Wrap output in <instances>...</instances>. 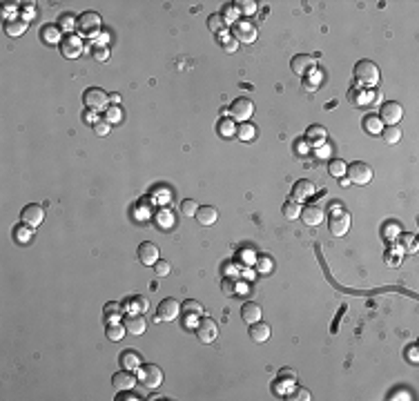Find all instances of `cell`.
Instances as JSON below:
<instances>
[{
    "instance_id": "cell-3",
    "label": "cell",
    "mask_w": 419,
    "mask_h": 401,
    "mask_svg": "<svg viewBox=\"0 0 419 401\" xmlns=\"http://www.w3.org/2000/svg\"><path fill=\"white\" fill-rule=\"evenodd\" d=\"M223 114H227V116L234 118V121L247 123V121H250V116L254 114V103H252L250 98L241 96V98H236L234 103L230 105V109H223Z\"/></svg>"
},
{
    "instance_id": "cell-37",
    "label": "cell",
    "mask_w": 419,
    "mask_h": 401,
    "mask_svg": "<svg viewBox=\"0 0 419 401\" xmlns=\"http://www.w3.org/2000/svg\"><path fill=\"white\" fill-rule=\"evenodd\" d=\"M236 136H239L241 141H252V138L256 136V127L252 125V123H241V125L236 127Z\"/></svg>"
},
{
    "instance_id": "cell-50",
    "label": "cell",
    "mask_w": 419,
    "mask_h": 401,
    "mask_svg": "<svg viewBox=\"0 0 419 401\" xmlns=\"http://www.w3.org/2000/svg\"><path fill=\"white\" fill-rule=\"evenodd\" d=\"M94 132L98 134V136H107L109 134V123L105 121V123H96V125H94Z\"/></svg>"
},
{
    "instance_id": "cell-53",
    "label": "cell",
    "mask_w": 419,
    "mask_h": 401,
    "mask_svg": "<svg viewBox=\"0 0 419 401\" xmlns=\"http://www.w3.org/2000/svg\"><path fill=\"white\" fill-rule=\"evenodd\" d=\"M390 399H413V397H411V393H408V390H406V393L402 390V393H395Z\"/></svg>"
},
{
    "instance_id": "cell-31",
    "label": "cell",
    "mask_w": 419,
    "mask_h": 401,
    "mask_svg": "<svg viewBox=\"0 0 419 401\" xmlns=\"http://www.w3.org/2000/svg\"><path fill=\"white\" fill-rule=\"evenodd\" d=\"M31 236H34V227L25 225V223L18 225V227H13V238H16L18 243H29Z\"/></svg>"
},
{
    "instance_id": "cell-6",
    "label": "cell",
    "mask_w": 419,
    "mask_h": 401,
    "mask_svg": "<svg viewBox=\"0 0 419 401\" xmlns=\"http://www.w3.org/2000/svg\"><path fill=\"white\" fill-rule=\"evenodd\" d=\"M348 181L355 185H368L373 181V167L364 161H355L352 165H348Z\"/></svg>"
},
{
    "instance_id": "cell-35",
    "label": "cell",
    "mask_w": 419,
    "mask_h": 401,
    "mask_svg": "<svg viewBox=\"0 0 419 401\" xmlns=\"http://www.w3.org/2000/svg\"><path fill=\"white\" fill-rule=\"evenodd\" d=\"M232 7H234L239 13H243V16H252V13L256 11L254 0H236V2H232Z\"/></svg>"
},
{
    "instance_id": "cell-5",
    "label": "cell",
    "mask_w": 419,
    "mask_h": 401,
    "mask_svg": "<svg viewBox=\"0 0 419 401\" xmlns=\"http://www.w3.org/2000/svg\"><path fill=\"white\" fill-rule=\"evenodd\" d=\"M83 103H85V107L94 109V112H105L109 105V94L103 92L101 87H89V89H85V94H83Z\"/></svg>"
},
{
    "instance_id": "cell-20",
    "label": "cell",
    "mask_w": 419,
    "mask_h": 401,
    "mask_svg": "<svg viewBox=\"0 0 419 401\" xmlns=\"http://www.w3.org/2000/svg\"><path fill=\"white\" fill-rule=\"evenodd\" d=\"M197 218L201 225H214L216 223V218H218V212H216V207H212V205H199V212H197Z\"/></svg>"
},
{
    "instance_id": "cell-39",
    "label": "cell",
    "mask_w": 419,
    "mask_h": 401,
    "mask_svg": "<svg viewBox=\"0 0 419 401\" xmlns=\"http://www.w3.org/2000/svg\"><path fill=\"white\" fill-rule=\"evenodd\" d=\"M183 312H190V314H203V305L201 301H194V299H188L183 305H181Z\"/></svg>"
},
{
    "instance_id": "cell-14",
    "label": "cell",
    "mask_w": 419,
    "mask_h": 401,
    "mask_svg": "<svg viewBox=\"0 0 419 401\" xmlns=\"http://www.w3.org/2000/svg\"><path fill=\"white\" fill-rule=\"evenodd\" d=\"M317 67V58L310 54H297L292 60H290V69L297 76H306L308 71H312Z\"/></svg>"
},
{
    "instance_id": "cell-21",
    "label": "cell",
    "mask_w": 419,
    "mask_h": 401,
    "mask_svg": "<svg viewBox=\"0 0 419 401\" xmlns=\"http://www.w3.org/2000/svg\"><path fill=\"white\" fill-rule=\"evenodd\" d=\"M241 319H243L247 326L261 321V305L259 303H252V301L243 303V308H241Z\"/></svg>"
},
{
    "instance_id": "cell-26",
    "label": "cell",
    "mask_w": 419,
    "mask_h": 401,
    "mask_svg": "<svg viewBox=\"0 0 419 401\" xmlns=\"http://www.w3.org/2000/svg\"><path fill=\"white\" fill-rule=\"evenodd\" d=\"M125 323L121 321H109V326L105 328V337L109 339V341H121L123 337H125Z\"/></svg>"
},
{
    "instance_id": "cell-33",
    "label": "cell",
    "mask_w": 419,
    "mask_h": 401,
    "mask_svg": "<svg viewBox=\"0 0 419 401\" xmlns=\"http://www.w3.org/2000/svg\"><path fill=\"white\" fill-rule=\"evenodd\" d=\"M382 138L388 143V145H395V143H399V138H402V130H399L397 125L384 127V130H382Z\"/></svg>"
},
{
    "instance_id": "cell-8",
    "label": "cell",
    "mask_w": 419,
    "mask_h": 401,
    "mask_svg": "<svg viewBox=\"0 0 419 401\" xmlns=\"http://www.w3.org/2000/svg\"><path fill=\"white\" fill-rule=\"evenodd\" d=\"M232 38H234L236 42H245V45H250V42L256 40V27L252 25V22H247L245 18L234 20V22H232Z\"/></svg>"
},
{
    "instance_id": "cell-24",
    "label": "cell",
    "mask_w": 419,
    "mask_h": 401,
    "mask_svg": "<svg viewBox=\"0 0 419 401\" xmlns=\"http://www.w3.org/2000/svg\"><path fill=\"white\" fill-rule=\"evenodd\" d=\"M123 323H125V330L130 334H136V337L147 330V323H145V319H143L141 314H130Z\"/></svg>"
},
{
    "instance_id": "cell-12",
    "label": "cell",
    "mask_w": 419,
    "mask_h": 401,
    "mask_svg": "<svg viewBox=\"0 0 419 401\" xmlns=\"http://www.w3.org/2000/svg\"><path fill=\"white\" fill-rule=\"evenodd\" d=\"M83 49H85V45H83V40H80V36L69 33V36H65L63 40H60V54L69 60L78 58V56L83 54Z\"/></svg>"
},
{
    "instance_id": "cell-9",
    "label": "cell",
    "mask_w": 419,
    "mask_h": 401,
    "mask_svg": "<svg viewBox=\"0 0 419 401\" xmlns=\"http://www.w3.org/2000/svg\"><path fill=\"white\" fill-rule=\"evenodd\" d=\"M402 116H404V107L399 103H395V100H388V103H384L382 109H379V121L384 123V127L397 125V123L402 121Z\"/></svg>"
},
{
    "instance_id": "cell-48",
    "label": "cell",
    "mask_w": 419,
    "mask_h": 401,
    "mask_svg": "<svg viewBox=\"0 0 419 401\" xmlns=\"http://www.w3.org/2000/svg\"><path fill=\"white\" fill-rule=\"evenodd\" d=\"M94 58H96L98 63H107V60H109V49H107V47H96V49H94Z\"/></svg>"
},
{
    "instance_id": "cell-52",
    "label": "cell",
    "mask_w": 419,
    "mask_h": 401,
    "mask_svg": "<svg viewBox=\"0 0 419 401\" xmlns=\"http://www.w3.org/2000/svg\"><path fill=\"white\" fill-rule=\"evenodd\" d=\"M308 145H310V143H308V141H297V152H301V154H306V152H310V150H308Z\"/></svg>"
},
{
    "instance_id": "cell-1",
    "label": "cell",
    "mask_w": 419,
    "mask_h": 401,
    "mask_svg": "<svg viewBox=\"0 0 419 401\" xmlns=\"http://www.w3.org/2000/svg\"><path fill=\"white\" fill-rule=\"evenodd\" d=\"M355 80L361 87H375L379 83V67L373 60H359L355 65Z\"/></svg>"
},
{
    "instance_id": "cell-17",
    "label": "cell",
    "mask_w": 419,
    "mask_h": 401,
    "mask_svg": "<svg viewBox=\"0 0 419 401\" xmlns=\"http://www.w3.org/2000/svg\"><path fill=\"white\" fill-rule=\"evenodd\" d=\"M301 221L306 223L308 227L321 225V221H323V209L319 207V205H306V207H301Z\"/></svg>"
},
{
    "instance_id": "cell-34",
    "label": "cell",
    "mask_w": 419,
    "mask_h": 401,
    "mask_svg": "<svg viewBox=\"0 0 419 401\" xmlns=\"http://www.w3.org/2000/svg\"><path fill=\"white\" fill-rule=\"evenodd\" d=\"M121 314H123L121 303H116V301H109V303L105 305V317H107V321H121Z\"/></svg>"
},
{
    "instance_id": "cell-59",
    "label": "cell",
    "mask_w": 419,
    "mask_h": 401,
    "mask_svg": "<svg viewBox=\"0 0 419 401\" xmlns=\"http://www.w3.org/2000/svg\"><path fill=\"white\" fill-rule=\"evenodd\" d=\"M123 399H125V401H134L136 397H134V395H130V390H127V393H125V397H123Z\"/></svg>"
},
{
    "instance_id": "cell-36",
    "label": "cell",
    "mask_w": 419,
    "mask_h": 401,
    "mask_svg": "<svg viewBox=\"0 0 419 401\" xmlns=\"http://www.w3.org/2000/svg\"><path fill=\"white\" fill-rule=\"evenodd\" d=\"M208 27H210V31L221 33V31L227 27V22H225V18H223V13H212V16L208 18Z\"/></svg>"
},
{
    "instance_id": "cell-45",
    "label": "cell",
    "mask_w": 419,
    "mask_h": 401,
    "mask_svg": "<svg viewBox=\"0 0 419 401\" xmlns=\"http://www.w3.org/2000/svg\"><path fill=\"white\" fill-rule=\"evenodd\" d=\"M308 138H310V141H314V138L323 141V138H326V130H323L321 125H312L310 130H308Z\"/></svg>"
},
{
    "instance_id": "cell-46",
    "label": "cell",
    "mask_w": 419,
    "mask_h": 401,
    "mask_svg": "<svg viewBox=\"0 0 419 401\" xmlns=\"http://www.w3.org/2000/svg\"><path fill=\"white\" fill-rule=\"evenodd\" d=\"M105 116H107V123H116V121H121V109L116 107V105H112V107H107L105 109Z\"/></svg>"
},
{
    "instance_id": "cell-19",
    "label": "cell",
    "mask_w": 419,
    "mask_h": 401,
    "mask_svg": "<svg viewBox=\"0 0 419 401\" xmlns=\"http://www.w3.org/2000/svg\"><path fill=\"white\" fill-rule=\"evenodd\" d=\"M270 334H272V330H270V326L263 321H256L250 326V339L254 343H265L270 339Z\"/></svg>"
},
{
    "instance_id": "cell-11",
    "label": "cell",
    "mask_w": 419,
    "mask_h": 401,
    "mask_svg": "<svg viewBox=\"0 0 419 401\" xmlns=\"http://www.w3.org/2000/svg\"><path fill=\"white\" fill-rule=\"evenodd\" d=\"M328 227L335 236H346L350 230V214H346L344 209H337L332 212V216L328 218Z\"/></svg>"
},
{
    "instance_id": "cell-29",
    "label": "cell",
    "mask_w": 419,
    "mask_h": 401,
    "mask_svg": "<svg viewBox=\"0 0 419 401\" xmlns=\"http://www.w3.org/2000/svg\"><path fill=\"white\" fill-rule=\"evenodd\" d=\"M40 38L47 42V45L63 40V38H60V29H58V27H49V25H45V27L40 29Z\"/></svg>"
},
{
    "instance_id": "cell-27",
    "label": "cell",
    "mask_w": 419,
    "mask_h": 401,
    "mask_svg": "<svg viewBox=\"0 0 419 401\" xmlns=\"http://www.w3.org/2000/svg\"><path fill=\"white\" fill-rule=\"evenodd\" d=\"M283 216L288 218V221H297L299 216H301V205H299V200H285L283 203Z\"/></svg>"
},
{
    "instance_id": "cell-43",
    "label": "cell",
    "mask_w": 419,
    "mask_h": 401,
    "mask_svg": "<svg viewBox=\"0 0 419 401\" xmlns=\"http://www.w3.org/2000/svg\"><path fill=\"white\" fill-rule=\"evenodd\" d=\"M218 42H221V45L225 47L227 51H234L236 47H239V42L232 40V36H230V33H225V31H221V36H218Z\"/></svg>"
},
{
    "instance_id": "cell-22",
    "label": "cell",
    "mask_w": 419,
    "mask_h": 401,
    "mask_svg": "<svg viewBox=\"0 0 419 401\" xmlns=\"http://www.w3.org/2000/svg\"><path fill=\"white\" fill-rule=\"evenodd\" d=\"M314 194V183L312 181H299V183H294V188H292V199L294 200H299L301 203L303 199H310Z\"/></svg>"
},
{
    "instance_id": "cell-30",
    "label": "cell",
    "mask_w": 419,
    "mask_h": 401,
    "mask_svg": "<svg viewBox=\"0 0 419 401\" xmlns=\"http://www.w3.org/2000/svg\"><path fill=\"white\" fill-rule=\"evenodd\" d=\"M364 130L368 132V134H382L384 123L379 121V116H373V114H368V116L364 118Z\"/></svg>"
},
{
    "instance_id": "cell-54",
    "label": "cell",
    "mask_w": 419,
    "mask_h": 401,
    "mask_svg": "<svg viewBox=\"0 0 419 401\" xmlns=\"http://www.w3.org/2000/svg\"><path fill=\"white\" fill-rule=\"evenodd\" d=\"M408 357H411L413 364H417V346H413L411 350H408Z\"/></svg>"
},
{
    "instance_id": "cell-51",
    "label": "cell",
    "mask_w": 419,
    "mask_h": 401,
    "mask_svg": "<svg viewBox=\"0 0 419 401\" xmlns=\"http://www.w3.org/2000/svg\"><path fill=\"white\" fill-rule=\"evenodd\" d=\"M194 317H197V314H190V312H185V326H188V328H197V323H199V321H197V319H194Z\"/></svg>"
},
{
    "instance_id": "cell-18",
    "label": "cell",
    "mask_w": 419,
    "mask_h": 401,
    "mask_svg": "<svg viewBox=\"0 0 419 401\" xmlns=\"http://www.w3.org/2000/svg\"><path fill=\"white\" fill-rule=\"evenodd\" d=\"M323 80H326L323 78V71L319 69V67H314L312 71H308V74L303 76L301 83H303V89H306V92H317V89L323 85Z\"/></svg>"
},
{
    "instance_id": "cell-7",
    "label": "cell",
    "mask_w": 419,
    "mask_h": 401,
    "mask_svg": "<svg viewBox=\"0 0 419 401\" xmlns=\"http://www.w3.org/2000/svg\"><path fill=\"white\" fill-rule=\"evenodd\" d=\"M194 332H197V339L201 343H214L218 337V326L214 319L210 317H201L197 323V328H194Z\"/></svg>"
},
{
    "instance_id": "cell-16",
    "label": "cell",
    "mask_w": 419,
    "mask_h": 401,
    "mask_svg": "<svg viewBox=\"0 0 419 401\" xmlns=\"http://www.w3.org/2000/svg\"><path fill=\"white\" fill-rule=\"evenodd\" d=\"M112 386L116 393H127L136 386V377L132 375V370H123V372H116L112 377Z\"/></svg>"
},
{
    "instance_id": "cell-47",
    "label": "cell",
    "mask_w": 419,
    "mask_h": 401,
    "mask_svg": "<svg viewBox=\"0 0 419 401\" xmlns=\"http://www.w3.org/2000/svg\"><path fill=\"white\" fill-rule=\"evenodd\" d=\"M272 259H268V256H261L259 261H256V267H259V272H263V274H268L270 270H272Z\"/></svg>"
},
{
    "instance_id": "cell-40",
    "label": "cell",
    "mask_w": 419,
    "mask_h": 401,
    "mask_svg": "<svg viewBox=\"0 0 419 401\" xmlns=\"http://www.w3.org/2000/svg\"><path fill=\"white\" fill-rule=\"evenodd\" d=\"M328 170H330L332 176H337V179H344V174H346V170H348V165H346L344 161L335 159V161L330 163V167H328Z\"/></svg>"
},
{
    "instance_id": "cell-15",
    "label": "cell",
    "mask_w": 419,
    "mask_h": 401,
    "mask_svg": "<svg viewBox=\"0 0 419 401\" xmlns=\"http://www.w3.org/2000/svg\"><path fill=\"white\" fill-rule=\"evenodd\" d=\"M161 252H159V245L156 243H152V241H143L141 245H139V261L143 265H147V267H154V263L161 259Z\"/></svg>"
},
{
    "instance_id": "cell-23",
    "label": "cell",
    "mask_w": 419,
    "mask_h": 401,
    "mask_svg": "<svg viewBox=\"0 0 419 401\" xmlns=\"http://www.w3.org/2000/svg\"><path fill=\"white\" fill-rule=\"evenodd\" d=\"M27 25H29V22H27L25 18H9V20L4 22V33L11 38H18L27 31Z\"/></svg>"
},
{
    "instance_id": "cell-32",
    "label": "cell",
    "mask_w": 419,
    "mask_h": 401,
    "mask_svg": "<svg viewBox=\"0 0 419 401\" xmlns=\"http://www.w3.org/2000/svg\"><path fill=\"white\" fill-rule=\"evenodd\" d=\"M216 130H218V134H221L223 138H230V136H234L236 134V125L232 123V118H221L218 121V125H216Z\"/></svg>"
},
{
    "instance_id": "cell-10",
    "label": "cell",
    "mask_w": 419,
    "mask_h": 401,
    "mask_svg": "<svg viewBox=\"0 0 419 401\" xmlns=\"http://www.w3.org/2000/svg\"><path fill=\"white\" fill-rule=\"evenodd\" d=\"M20 221L25 223V225H29V227H38L42 221H45V207L38 205V203L25 205L22 212H20Z\"/></svg>"
},
{
    "instance_id": "cell-56",
    "label": "cell",
    "mask_w": 419,
    "mask_h": 401,
    "mask_svg": "<svg viewBox=\"0 0 419 401\" xmlns=\"http://www.w3.org/2000/svg\"><path fill=\"white\" fill-rule=\"evenodd\" d=\"M85 121H87V123H94V125H96V116H94V114H85Z\"/></svg>"
},
{
    "instance_id": "cell-41",
    "label": "cell",
    "mask_w": 419,
    "mask_h": 401,
    "mask_svg": "<svg viewBox=\"0 0 419 401\" xmlns=\"http://www.w3.org/2000/svg\"><path fill=\"white\" fill-rule=\"evenodd\" d=\"M130 305H134V308H130V312H132V314H139V312L143 314L147 308H150L147 299H143V297H139V299H130Z\"/></svg>"
},
{
    "instance_id": "cell-13",
    "label": "cell",
    "mask_w": 419,
    "mask_h": 401,
    "mask_svg": "<svg viewBox=\"0 0 419 401\" xmlns=\"http://www.w3.org/2000/svg\"><path fill=\"white\" fill-rule=\"evenodd\" d=\"M181 314V303L176 299H163L159 303V317H154L156 323L161 321H174Z\"/></svg>"
},
{
    "instance_id": "cell-42",
    "label": "cell",
    "mask_w": 419,
    "mask_h": 401,
    "mask_svg": "<svg viewBox=\"0 0 419 401\" xmlns=\"http://www.w3.org/2000/svg\"><path fill=\"white\" fill-rule=\"evenodd\" d=\"M154 272H156V276H168L170 272H172V265H170V261L159 259V261L154 263Z\"/></svg>"
},
{
    "instance_id": "cell-55",
    "label": "cell",
    "mask_w": 419,
    "mask_h": 401,
    "mask_svg": "<svg viewBox=\"0 0 419 401\" xmlns=\"http://www.w3.org/2000/svg\"><path fill=\"white\" fill-rule=\"evenodd\" d=\"M328 152H330V147H328V145H321V150H319L317 154H319V156H328Z\"/></svg>"
},
{
    "instance_id": "cell-44",
    "label": "cell",
    "mask_w": 419,
    "mask_h": 401,
    "mask_svg": "<svg viewBox=\"0 0 419 401\" xmlns=\"http://www.w3.org/2000/svg\"><path fill=\"white\" fill-rule=\"evenodd\" d=\"M285 399H292V401H310L312 397H310V390H306V388H297V390H292V393L288 395Z\"/></svg>"
},
{
    "instance_id": "cell-38",
    "label": "cell",
    "mask_w": 419,
    "mask_h": 401,
    "mask_svg": "<svg viewBox=\"0 0 419 401\" xmlns=\"http://www.w3.org/2000/svg\"><path fill=\"white\" fill-rule=\"evenodd\" d=\"M197 212H199V203L197 200H192V199H185L183 203H181V214L183 216H197Z\"/></svg>"
},
{
    "instance_id": "cell-2",
    "label": "cell",
    "mask_w": 419,
    "mask_h": 401,
    "mask_svg": "<svg viewBox=\"0 0 419 401\" xmlns=\"http://www.w3.org/2000/svg\"><path fill=\"white\" fill-rule=\"evenodd\" d=\"M136 372H139V375H136V379H139L147 390H156L161 384H163V370H161L159 366H154V364L141 366Z\"/></svg>"
},
{
    "instance_id": "cell-49",
    "label": "cell",
    "mask_w": 419,
    "mask_h": 401,
    "mask_svg": "<svg viewBox=\"0 0 419 401\" xmlns=\"http://www.w3.org/2000/svg\"><path fill=\"white\" fill-rule=\"evenodd\" d=\"M279 379H283V381H288V384H292V381L297 379V372L290 370V368H281V370H279Z\"/></svg>"
},
{
    "instance_id": "cell-28",
    "label": "cell",
    "mask_w": 419,
    "mask_h": 401,
    "mask_svg": "<svg viewBox=\"0 0 419 401\" xmlns=\"http://www.w3.org/2000/svg\"><path fill=\"white\" fill-rule=\"evenodd\" d=\"M76 27H78V18H74L71 13H60V18H58V29L60 31H65L69 36Z\"/></svg>"
},
{
    "instance_id": "cell-25",
    "label": "cell",
    "mask_w": 419,
    "mask_h": 401,
    "mask_svg": "<svg viewBox=\"0 0 419 401\" xmlns=\"http://www.w3.org/2000/svg\"><path fill=\"white\" fill-rule=\"evenodd\" d=\"M121 364L125 370H139L143 366V359L136 350H125V352H121Z\"/></svg>"
},
{
    "instance_id": "cell-4",
    "label": "cell",
    "mask_w": 419,
    "mask_h": 401,
    "mask_svg": "<svg viewBox=\"0 0 419 401\" xmlns=\"http://www.w3.org/2000/svg\"><path fill=\"white\" fill-rule=\"evenodd\" d=\"M103 27V18L98 11H85L78 16V27L76 29L80 31V36H96Z\"/></svg>"
},
{
    "instance_id": "cell-57",
    "label": "cell",
    "mask_w": 419,
    "mask_h": 401,
    "mask_svg": "<svg viewBox=\"0 0 419 401\" xmlns=\"http://www.w3.org/2000/svg\"><path fill=\"white\" fill-rule=\"evenodd\" d=\"M118 100H121V96H118V94H109V103H114V105H116Z\"/></svg>"
},
{
    "instance_id": "cell-58",
    "label": "cell",
    "mask_w": 419,
    "mask_h": 401,
    "mask_svg": "<svg viewBox=\"0 0 419 401\" xmlns=\"http://www.w3.org/2000/svg\"><path fill=\"white\" fill-rule=\"evenodd\" d=\"M161 218H163V221H161L163 225H170V214H165V212H163V214H161Z\"/></svg>"
}]
</instances>
